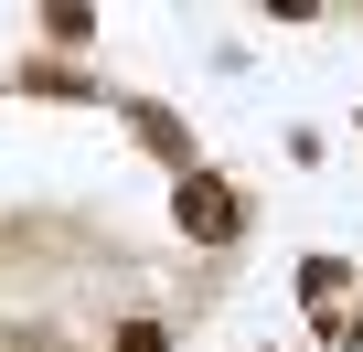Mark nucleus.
Instances as JSON below:
<instances>
[{
	"mask_svg": "<svg viewBox=\"0 0 363 352\" xmlns=\"http://www.w3.org/2000/svg\"><path fill=\"white\" fill-rule=\"evenodd\" d=\"M182 225H193V235H235L246 214H235V193H225V182H182Z\"/></svg>",
	"mask_w": 363,
	"mask_h": 352,
	"instance_id": "nucleus-1",
	"label": "nucleus"
}]
</instances>
